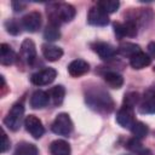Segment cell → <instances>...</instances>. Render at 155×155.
I'll return each instance as SVG.
<instances>
[{
  "label": "cell",
  "instance_id": "13",
  "mask_svg": "<svg viewBox=\"0 0 155 155\" xmlns=\"http://www.w3.org/2000/svg\"><path fill=\"white\" fill-rule=\"evenodd\" d=\"M92 50L102 58V59H111L114 58V56L117 53L116 48H114L108 42H103V41H98L92 44Z\"/></svg>",
  "mask_w": 155,
  "mask_h": 155
},
{
  "label": "cell",
  "instance_id": "14",
  "mask_svg": "<svg viewBox=\"0 0 155 155\" xmlns=\"http://www.w3.org/2000/svg\"><path fill=\"white\" fill-rule=\"evenodd\" d=\"M88 70H90V64L84 59H74L68 65V73L73 78L82 76L86 73H88Z\"/></svg>",
  "mask_w": 155,
  "mask_h": 155
},
{
  "label": "cell",
  "instance_id": "28",
  "mask_svg": "<svg viewBox=\"0 0 155 155\" xmlns=\"http://www.w3.org/2000/svg\"><path fill=\"white\" fill-rule=\"evenodd\" d=\"M139 102H140V96H139L138 92H134V91L126 93L125 97H124V105L130 107V108H132V109H133Z\"/></svg>",
  "mask_w": 155,
  "mask_h": 155
},
{
  "label": "cell",
  "instance_id": "23",
  "mask_svg": "<svg viewBox=\"0 0 155 155\" xmlns=\"http://www.w3.org/2000/svg\"><path fill=\"white\" fill-rule=\"evenodd\" d=\"M13 155H39V150L35 144L28 142H21L16 145Z\"/></svg>",
  "mask_w": 155,
  "mask_h": 155
},
{
  "label": "cell",
  "instance_id": "11",
  "mask_svg": "<svg viewBox=\"0 0 155 155\" xmlns=\"http://www.w3.org/2000/svg\"><path fill=\"white\" fill-rule=\"evenodd\" d=\"M140 114H155V90H147L139 102Z\"/></svg>",
  "mask_w": 155,
  "mask_h": 155
},
{
  "label": "cell",
  "instance_id": "25",
  "mask_svg": "<svg viewBox=\"0 0 155 155\" xmlns=\"http://www.w3.org/2000/svg\"><path fill=\"white\" fill-rule=\"evenodd\" d=\"M131 132H132V134H133V137L134 138H137V139H143V138H145L147 136H148V132H149V128H148V126L144 124V122H142V121H136L134 124H133V126L131 127Z\"/></svg>",
  "mask_w": 155,
  "mask_h": 155
},
{
  "label": "cell",
  "instance_id": "2",
  "mask_svg": "<svg viewBox=\"0 0 155 155\" xmlns=\"http://www.w3.org/2000/svg\"><path fill=\"white\" fill-rule=\"evenodd\" d=\"M75 8L67 2H52L47 6V17L51 24L61 25L62 23L70 22L75 17Z\"/></svg>",
  "mask_w": 155,
  "mask_h": 155
},
{
  "label": "cell",
  "instance_id": "21",
  "mask_svg": "<svg viewBox=\"0 0 155 155\" xmlns=\"http://www.w3.org/2000/svg\"><path fill=\"white\" fill-rule=\"evenodd\" d=\"M150 63H151L150 56H148L147 53H144L142 51L130 58V64L133 69H143V68L150 65Z\"/></svg>",
  "mask_w": 155,
  "mask_h": 155
},
{
  "label": "cell",
  "instance_id": "1",
  "mask_svg": "<svg viewBox=\"0 0 155 155\" xmlns=\"http://www.w3.org/2000/svg\"><path fill=\"white\" fill-rule=\"evenodd\" d=\"M85 101L90 109L101 114H109L114 109L113 98L105 90L99 86L88 87L85 92Z\"/></svg>",
  "mask_w": 155,
  "mask_h": 155
},
{
  "label": "cell",
  "instance_id": "3",
  "mask_svg": "<svg viewBox=\"0 0 155 155\" xmlns=\"http://www.w3.org/2000/svg\"><path fill=\"white\" fill-rule=\"evenodd\" d=\"M23 116H24V105L22 102H17L15 103L10 111L7 113V115L4 119V124L5 126L11 130V131H18L22 121H23Z\"/></svg>",
  "mask_w": 155,
  "mask_h": 155
},
{
  "label": "cell",
  "instance_id": "12",
  "mask_svg": "<svg viewBox=\"0 0 155 155\" xmlns=\"http://www.w3.org/2000/svg\"><path fill=\"white\" fill-rule=\"evenodd\" d=\"M21 58L27 64H33L36 59V48L35 44L30 39H24L21 45Z\"/></svg>",
  "mask_w": 155,
  "mask_h": 155
},
{
  "label": "cell",
  "instance_id": "19",
  "mask_svg": "<svg viewBox=\"0 0 155 155\" xmlns=\"http://www.w3.org/2000/svg\"><path fill=\"white\" fill-rule=\"evenodd\" d=\"M50 153L51 155H70L71 148L68 142L63 139H56L50 144Z\"/></svg>",
  "mask_w": 155,
  "mask_h": 155
},
{
  "label": "cell",
  "instance_id": "31",
  "mask_svg": "<svg viewBox=\"0 0 155 155\" xmlns=\"http://www.w3.org/2000/svg\"><path fill=\"white\" fill-rule=\"evenodd\" d=\"M25 6H27V4L23 2V1H13V2H12V8H13L15 12H21V11H23V10L25 8Z\"/></svg>",
  "mask_w": 155,
  "mask_h": 155
},
{
  "label": "cell",
  "instance_id": "29",
  "mask_svg": "<svg viewBox=\"0 0 155 155\" xmlns=\"http://www.w3.org/2000/svg\"><path fill=\"white\" fill-rule=\"evenodd\" d=\"M5 28H6L7 33H10L12 35H18L21 33V25L16 19H7L5 22Z\"/></svg>",
  "mask_w": 155,
  "mask_h": 155
},
{
  "label": "cell",
  "instance_id": "17",
  "mask_svg": "<svg viewBox=\"0 0 155 155\" xmlns=\"http://www.w3.org/2000/svg\"><path fill=\"white\" fill-rule=\"evenodd\" d=\"M50 103V97L46 91L38 90L35 91L30 97V107L34 109H40L46 107Z\"/></svg>",
  "mask_w": 155,
  "mask_h": 155
},
{
  "label": "cell",
  "instance_id": "9",
  "mask_svg": "<svg viewBox=\"0 0 155 155\" xmlns=\"http://www.w3.org/2000/svg\"><path fill=\"white\" fill-rule=\"evenodd\" d=\"M41 22H42V19H41L40 12H38V11H31V12L27 13V15L22 18L21 25H22V28H24L27 31H29V33H35V31H38V30L40 29Z\"/></svg>",
  "mask_w": 155,
  "mask_h": 155
},
{
  "label": "cell",
  "instance_id": "4",
  "mask_svg": "<svg viewBox=\"0 0 155 155\" xmlns=\"http://www.w3.org/2000/svg\"><path fill=\"white\" fill-rule=\"evenodd\" d=\"M51 130L53 133L58 136H64V137L69 136L74 130V125H73V121L69 114L67 113L58 114L51 125Z\"/></svg>",
  "mask_w": 155,
  "mask_h": 155
},
{
  "label": "cell",
  "instance_id": "7",
  "mask_svg": "<svg viewBox=\"0 0 155 155\" xmlns=\"http://www.w3.org/2000/svg\"><path fill=\"white\" fill-rule=\"evenodd\" d=\"M24 126L25 130L30 133V136L35 139H39L45 133V127L41 122V120L35 115H28L24 119Z\"/></svg>",
  "mask_w": 155,
  "mask_h": 155
},
{
  "label": "cell",
  "instance_id": "26",
  "mask_svg": "<svg viewBox=\"0 0 155 155\" xmlns=\"http://www.w3.org/2000/svg\"><path fill=\"white\" fill-rule=\"evenodd\" d=\"M61 38V31H59V27L48 23L44 30V39L47 41H56Z\"/></svg>",
  "mask_w": 155,
  "mask_h": 155
},
{
  "label": "cell",
  "instance_id": "22",
  "mask_svg": "<svg viewBox=\"0 0 155 155\" xmlns=\"http://www.w3.org/2000/svg\"><path fill=\"white\" fill-rule=\"evenodd\" d=\"M116 52L124 57H133L136 53L140 52V46L136 45L133 42H122L119 45V47L116 48Z\"/></svg>",
  "mask_w": 155,
  "mask_h": 155
},
{
  "label": "cell",
  "instance_id": "30",
  "mask_svg": "<svg viewBox=\"0 0 155 155\" xmlns=\"http://www.w3.org/2000/svg\"><path fill=\"white\" fill-rule=\"evenodd\" d=\"M7 149H10V140L7 138V134L5 133V131H2V143H1V153L7 151Z\"/></svg>",
  "mask_w": 155,
  "mask_h": 155
},
{
  "label": "cell",
  "instance_id": "32",
  "mask_svg": "<svg viewBox=\"0 0 155 155\" xmlns=\"http://www.w3.org/2000/svg\"><path fill=\"white\" fill-rule=\"evenodd\" d=\"M148 52H149L150 57L155 58V41L149 42V45H148Z\"/></svg>",
  "mask_w": 155,
  "mask_h": 155
},
{
  "label": "cell",
  "instance_id": "18",
  "mask_svg": "<svg viewBox=\"0 0 155 155\" xmlns=\"http://www.w3.org/2000/svg\"><path fill=\"white\" fill-rule=\"evenodd\" d=\"M126 148L134 155H151V150L142 144V142L137 138H130L126 143Z\"/></svg>",
  "mask_w": 155,
  "mask_h": 155
},
{
  "label": "cell",
  "instance_id": "5",
  "mask_svg": "<svg viewBox=\"0 0 155 155\" xmlns=\"http://www.w3.org/2000/svg\"><path fill=\"white\" fill-rule=\"evenodd\" d=\"M114 33L117 38H133L137 35V28L138 24L133 19H127L125 22H115L114 23Z\"/></svg>",
  "mask_w": 155,
  "mask_h": 155
},
{
  "label": "cell",
  "instance_id": "33",
  "mask_svg": "<svg viewBox=\"0 0 155 155\" xmlns=\"http://www.w3.org/2000/svg\"><path fill=\"white\" fill-rule=\"evenodd\" d=\"M154 71H155V67H154Z\"/></svg>",
  "mask_w": 155,
  "mask_h": 155
},
{
  "label": "cell",
  "instance_id": "16",
  "mask_svg": "<svg viewBox=\"0 0 155 155\" xmlns=\"http://www.w3.org/2000/svg\"><path fill=\"white\" fill-rule=\"evenodd\" d=\"M17 61L16 52L7 44L0 45V63L2 65H11Z\"/></svg>",
  "mask_w": 155,
  "mask_h": 155
},
{
  "label": "cell",
  "instance_id": "15",
  "mask_svg": "<svg viewBox=\"0 0 155 155\" xmlns=\"http://www.w3.org/2000/svg\"><path fill=\"white\" fill-rule=\"evenodd\" d=\"M41 51L44 57L50 62H56L63 56V50L52 44H44L41 46Z\"/></svg>",
  "mask_w": 155,
  "mask_h": 155
},
{
  "label": "cell",
  "instance_id": "24",
  "mask_svg": "<svg viewBox=\"0 0 155 155\" xmlns=\"http://www.w3.org/2000/svg\"><path fill=\"white\" fill-rule=\"evenodd\" d=\"M48 97H50V101L52 102V104L54 105H59L62 104L63 99H64V96H65V88L62 86V85H57V86H53L51 87L48 91Z\"/></svg>",
  "mask_w": 155,
  "mask_h": 155
},
{
  "label": "cell",
  "instance_id": "6",
  "mask_svg": "<svg viewBox=\"0 0 155 155\" xmlns=\"http://www.w3.org/2000/svg\"><path fill=\"white\" fill-rule=\"evenodd\" d=\"M57 76V71L53 68H44L36 73H34L30 76V81L31 84L36 85V86H45L48 85L51 82H53V80Z\"/></svg>",
  "mask_w": 155,
  "mask_h": 155
},
{
  "label": "cell",
  "instance_id": "8",
  "mask_svg": "<svg viewBox=\"0 0 155 155\" xmlns=\"http://www.w3.org/2000/svg\"><path fill=\"white\" fill-rule=\"evenodd\" d=\"M87 22L92 25L97 27H104L109 23V16L105 13L98 5H94L90 8L87 15Z\"/></svg>",
  "mask_w": 155,
  "mask_h": 155
},
{
  "label": "cell",
  "instance_id": "20",
  "mask_svg": "<svg viewBox=\"0 0 155 155\" xmlns=\"http://www.w3.org/2000/svg\"><path fill=\"white\" fill-rule=\"evenodd\" d=\"M103 79L105 81V84L111 87V88H120L122 87L124 85V78L121 74L116 73V71H113V70H108L103 74Z\"/></svg>",
  "mask_w": 155,
  "mask_h": 155
},
{
  "label": "cell",
  "instance_id": "27",
  "mask_svg": "<svg viewBox=\"0 0 155 155\" xmlns=\"http://www.w3.org/2000/svg\"><path fill=\"white\" fill-rule=\"evenodd\" d=\"M97 5L105 12V13H114L117 11L120 2L117 0H101L97 2Z\"/></svg>",
  "mask_w": 155,
  "mask_h": 155
},
{
  "label": "cell",
  "instance_id": "10",
  "mask_svg": "<svg viewBox=\"0 0 155 155\" xmlns=\"http://www.w3.org/2000/svg\"><path fill=\"white\" fill-rule=\"evenodd\" d=\"M116 122L124 127V128H130L133 126V124L136 122V119H134V113H133V109L130 108V107H126V105H122L117 113H116Z\"/></svg>",
  "mask_w": 155,
  "mask_h": 155
}]
</instances>
